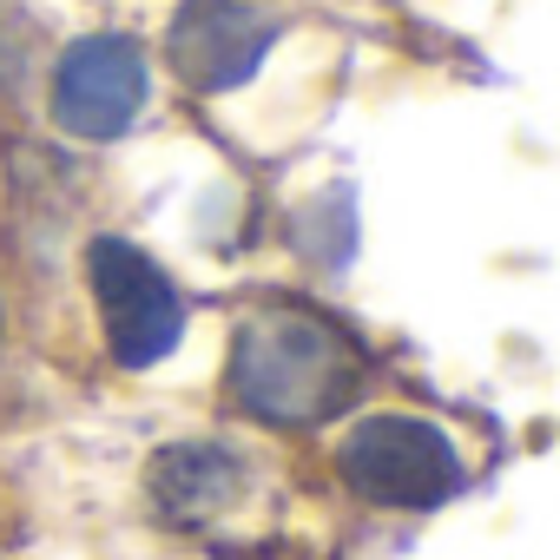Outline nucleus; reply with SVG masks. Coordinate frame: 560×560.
Segmentation results:
<instances>
[{
    "instance_id": "7ed1b4c3",
    "label": "nucleus",
    "mask_w": 560,
    "mask_h": 560,
    "mask_svg": "<svg viewBox=\"0 0 560 560\" xmlns=\"http://www.w3.org/2000/svg\"><path fill=\"white\" fill-rule=\"evenodd\" d=\"M86 277L106 317V343L126 370H145L159 357H172L178 330H185V304L172 291V277L126 237H93L86 250Z\"/></svg>"
},
{
    "instance_id": "423d86ee",
    "label": "nucleus",
    "mask_w": 560,
    "mask_h": 560,
    "mask_svg": "<svg viewBox=\"0 0 560 560\" xmlns=\"http://www.w3.org/2000/svg\"><path fill=\"white\" fill-rule=\"evenodd\" d=\"M244 481V462L218 442H178L152 462V501L172 514V521H205L218 514Z\"/></svg>"
},
{
    "instance_id": "f257e3e1",
    "label": "nucleus",
    "mask_w": 560,
    "mask_h": 560,
    "mask_svg": "<svg viewBox=\"0 0 560 560\" xmlns=\"http://www.w3.org/2000/svg\"><path fill=\"white\" fill-rule=\"evenodd\" d=\"M357 389V350L311 311H264L231 343V396L264 422H324Z\"/></svg>"
},
{
    "instance_id": "f03ea898",
    "label": "nucleus",
    "mask_w": 560,
    "mask_h": 560,
    "mask_svg": "<svg viewBox=\"0 0 560 560\" xmlns=\"http://www.w3.org/2000/svg\"><path fill=\"white\" fill-rule=\"evenodd\" d=\"M337 462H343V481L383 508H442L462 488L455 442L422 416H363L343 435Z\"/></svg>"
},
{
    "instance_id": "20e7f679",
    "label": "nucleus",
    "mask_w": 560,
    "mask_h": 560,
    "mask_svg": "<svg viewBox=\"0 0 560 560\" xmlns=\"http://www.w3.org/2000/svg\"><path fill=\"white\" fill-rule=\"evenodd\" d=\"M152 93L145 47L126 34H93L73 40L60 73H54V119L80 139H119Z\"/></svg>"
},
{
    "instance_id": "39448f33",
    "label": "nucleus",
    "mask_w": 560,
    "mask_h": 560,
    "mask_svg": "<svg viewBox=\"0 0 560 560\" xmlns=\"http://www.w3.org/2000/svg\"><path fill=\"white\" fill-rule=\"evenodd\" d=\"M270 47H277V21L244 8V0H185L172 34H165V54H172L178 80L198 86V93L244 86L264 67Z\"/></svg>"
}]
</instances>
